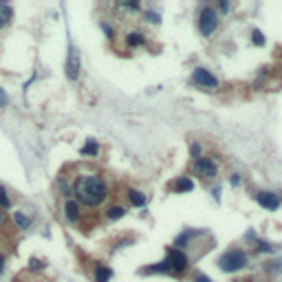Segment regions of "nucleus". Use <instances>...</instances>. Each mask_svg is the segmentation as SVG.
I'll list each match as a JSON object with an SVG mask.
<instances>
[{
  "label": "nucleus",
  "mask_w": 282,
  "mask_h": 282,
  "mask_svg": "<svg viewBox=\"0 0 282 282\" xmlns=\"http://www.w3.org/2000/svg\"><path fill=\"white\" fill-rule=\"evenodd\" d=\"M146 20H148V22H152V25H159V22H161L159 14H154V11H148V14H146Z\"/></svg>",
  "instance_id": "nucleus-23"
},
{
  "label": "nucleus",
  "mask_w": 282,
  "mask_h": 282,
  "mask_svg": "<svg viewBox=\"0 0 282 282\" xmlns=\"http://www.w3.org/2000/svg\"><path fill=\"white\" fill-rule=\"evenodd\" d=\"M201 152H203L201 143H192V148H190V154H192V157L198 159V157H201Z\"/></svg>",
  "instance_id": "nucleus-22"
},
{
  "label": "nucleus",
  "mask_w": 282,
  "mask_h": 282,
  "mask_svg": "<svg viewBox=\"0 0 282 282\" xmlns=\"http://www.w3.org/2000/svg\"><path fill=\"white\" fill-rule=\"evenodd\" d=\"M192 170H194L196 176H201V179H214V176L218 174V165L214 159L209 157H198L194 165H192Z\"/></svg>",
  "instance_id": "nucleus-4"
},
{
  "label": "nucleus",
  "mask_w": 282,
  "mask_h": 282,
  "mask_svg": "<svg viewBox=\"0 0 282 282\" xmlns=\"http://www.w3.org/2000/svg\"><path fill=\"white\" fill-rule=\"evenodd\" d=\"M97 152H99V146L95 139H88L86 146L82 148V154H84V157H97Z\"/></svg>",
  "instance_id": "nucleus-15"
},
{
  "label": "nucleus",
  "mask_w": 282,
  "mask_h": 282,
  "mask_svg": "<svg viewBox=\"0 0 282 282\" xmlns=\"http://www.w3.org/2000/svg\"><path fill=\"white\" fill-rule=\"evenodd\" d=\"M247 264V253L240 251V249H229L227 253H223V256L218 258V267L223 269L225 273H234L242 269Z\"/></svg>",
  "instance_id": "nucleus-2"
},
{
  "label": "nucleus",
  "mask_w": 282,
  "mask_h": 282,
  "mask_svg": "<svg viewBox=\"0 0 282 282\" xmlns=\"http://www.w3.org/2000/svg\"><path fill=\"white\" fill-rule=\"evenodd\" d=\"M128 203L132 207H143L148 203V198H146V194H141L139 190H128Z\"/></svg>",
  "instance_id": "nucleus-11"
},
{
  "label": "nucleus",
  "mask_w": 282,
  "mask_h": 282,
  "mask_svg": "<svg viewBox=\"0 0 282 282\" xmlns=\"http://www.w3.org/2000/svg\"><path fill=\"white\" fill-rule=\"evenodd\" d=\"M73 194L86 207H99L108 198V185L99 174H80L75 179Z\"/></svg>",
  "instance_id": "nucleus-1"
},
{
  "label": "nucleus",
  "mask_w": 282,
  "mask_h": 282,
  "mask_svg": "<svg viewBox=\"0 0 282 282\" xmlns=\"http://www.w3.org/2000/svg\"><path fill=\"white\" fill-rule=\"evenodd\" d=\"M110 278H113V271L106 264H95V282H110Z\"/></svg>",
  "instance_id": "nucleus-12"
},
{
  "label": "nucleus",
  "mask_w": 282,
  "mask_h": 282,
  "mask_svg": "<svg viewBox=\"0 0 282 282\" xmlns=\"http://www.w3.org/2000/svg\"><path fill=\"white\" fill-rule=\"evenodd\" d=\"M192 190H194V181H192L190 176H179V179H176L174 192H181V194H183V192H192Z\"/></svg>",
  "instance_id": "nucleus-10"
},
{
  "label": "nucleus",
  "mask_w": 282,
  "mask_h": 282,
  "mask_svg": "<svg viewBox=\"0 0 282 282\" xmlns=\"http://www.w3.org/2000/svg\"><path fill=\"white\" fill-rule=\"evenodd\" d=\"M102 29H104V31H106V36H108V38H115V31H113V29H110V27H108V25H102Z\"/></svg>",
  "instance_id": "nucleus-27"
},
{
  "label": "nucleus",
  "mask_w": 282,
  "mask_h": 282,
  "mask_svg": "<svg viewBox=\"0 0 282 282\" xmlns=\"http://www.w3.org/2000/svg\"><path fill=\"white\" fill-rule=\"evenodd\" d=\"M66 77L71 82H75L80 77V53L75 47L69 49V60H66Z\"/></svg>",
  "instance_id": "nucleus-6"
},
{
  "label": "nucleus",
  "mask_w": 282,
  "mask_h": 282,
  "mask_svg": "<svg viewBox=\"0 0 282 282\" xmlns=\"http://www.w3.org/2000/svg\"><path fill=\"white\" fill-rule=\"evenodd\" d=\"M216 27H218V16H216V11L205 7V9L201 11V18H198V29H201L203 36H212V33L216 31Z\"/></svg>",
  "instance_id": "nucleus-5"
},
{
  "label": "nucleus",
  "mask_w": 282,
  "mask_h": 282,
  "mask_svg": "<svg viewBox=\"0 0 282 282\" xmlns=\"http://www.w3.org/2000/svg\"><path fill=\"white\" fill-rule=\"evenodd\" d=\"M44 264L38 260V258H31V262H29V269H33V271H38V269H42Z\"/></svg>",
  "instance_id": "nucleus-26"
},
{
  "label": "nucleus",
  "mask_w": 282,
  "mask_h": 282,
  "mask_svg": "<svg viewBox=\"0 0 282 282\" xmlns=\"http://www.w3.org/2000/svg\"><path fill=\"white\" fill-rule=\"evenodd\" d=\"M192 236H194V231H183V234H181L179 238L174 240V249H176V247H183V245H187Z\"/></svg>",
  "instance_id": "nucleus-19"
},
{
  "label": "nucleus",
  "mask_w": 282,
  "mask_h": 282,
  "mask_svg": "<svg viewBox=\"0 0 282 282\" xmlns=\"http://www.w3.org/2000/svg\"><path fill=\"white\" fill-rule=\"evenodd\" d=\"M196 282H212V280H209L207 275H198V278H196Z\"/></svg>",
  "instance_id": "nucleus-31"
},
{
  "label": "nucleus",
  "mask_w": 282,
  "mask_h": 282,
  "mask_svg": "<svg viewBox=\"0 0 282 282\" xmlns=\"http://www.w3.org/2000/svg\"><path fill=\"white\" fill-rule=\"evenodd\" d=\"M256 201H258V205H262L264 209H271V212L280 207V198L275 196L273 192H258Z\"/></svg>",
  "instance_id": "nucleus-8"
},
{
  "label": "nucleus",
  "mask_w": 282,
  "mask_h": 282,
  "mask_svg": "<svg viewBox=\"0 0 282 282\" xmlns=\"http://www.w3.org/2000/svg\"><path fill=\"white\" fill-rule=\"evenodd\" d=\"M64 214H66V218H69L71 223H80V218H82L80 203L73 201V198H69V201H66V205H64Z\"/></svg>",
  "instance_id": "nucleus-9"
},
{
  "label": "nucleus",
  "mask_w": 282,
  "mask_h": 282,
  "mask_svg": "<svg viewBox=\"0 0 282 282\" xmlns=\"http://www.w3.org/2000/svg\"><path fill=\"white\" fill-rule=\"evenodd\" d=\"M240 183V176L238 174H231V185H238Z\"/></svg>",
  "instance_id": "nucleus-28"
},
{
  "label": "nucleus",
  "mask_w": 282,
  "mask_h": 282,
  "mask_svg": "<svg viewBox=\"0 0 282 282\" xmlns=\"http://www.w3.org/2000/svg\"><path fill=\"white\" fill-rule=\"evenodd\" d=\"M256 245H258V251H273L271 245H267V242H260L258 238H256Z\"/></svg>",
  "instance_id": "nucleus-24"
},
{
  "label": "nucleus",
  "mask_w": 282,
  "mask_h": 282,
  "mask_svg": "<svg viewBox=\"0 0 282 282\" xmlns=\"http://www.w3.org/2000/svg\"><path fill=\"white\" fill-rule=\"evenodd\" d=\"M11 18H14V9H11L9 5H3V3H0V27L9 25Z\"/></svg>",
  "instance_id": "nucleus-14"
},
{
  "label": "nucleus",
  "mask_w": 282,
  "mask_h": 282,
  "mask_svg": "<svg viewBox=\"0 0 282 282\" xmlns=\"http://www.w3.org/2000/svg\"><path fill=\"white\" fill-rule=\"evenodd\" d=\"M14 223L18 225V229H27V227H29V225H31V220L27 218L22 212H14Z\"/></svg>",
  "instance_id": "nucleus-16"
},
{
  "label": "nucleus",
  "mask_w": 282,
  "mask_h": 282,
  "mask_svg": "<svg viewBox=\"0 0 282 282\" xmlns=\"http://www.w3.org/2000/svg\"><path fill=\"white\" fill-rule=\"evenodd\" d=\"M141 273H172V271H170L168 260H163V262H157V264H150V267L141 269Z\"/></svg>",
  "instance_id": "nucleus-13"
},
{
  "label": "nucleus",
  "mask_w": 282,
  "mask_h": 282,
  "mask_svg": "<svg viewBox=\"0 0 282 282\" xmlns=\"http://www.w3.org/2000/svg\"><path fill=\"white\" fill-rule=\"evenodd\" d=\"M7 104H9V95L3 91V88H0V108H5Z\"/></svg>",
  "instance_id": "nucleus-25"
},
{
  "label": "nucleus",
  "mask_w": 282,
  "mask_h": 282,
  "mask_svg": "<svg viewBox=\"0 0 282 282\" xmlns=\"http://www.w3.org/2000/svg\"><path fill=\"white\" fill-rule=\"evenodd\" d=\"M165 260H168L170 271L172 273H183V271H187V267H190V258H187L181 249H174V247H170L168 249Z\"/></svg>",
  "instance_id": "nucleus-3"
},
{
  "label": "nucleus",
  "mask_w": 282,
  "mask_h": 282,
  "mask_svg": "<svg viewBox=\"0 0 282 282\" xmlns=\"http://www.w3.org/2000/svg\"><path fill=\"white\" fill-rule=\"evenodd\" d=\"M124 214H126V209L121 207V205H113V207L108 209V214H106V216H108L110 220H119L121 216H124Z\"/></svg>",
  "instance_id": "nucleus-18"
},
{
  "label": "nucleus",
  "mask_w": 282,
  "mask_h": 282,
  "mask_svg": "<svg viewBox=\"0 0 282 282\" xmlns=\"http://www.w3.org/2000/svg\"><path fill=\"white\" fill-rule=\"evenodd\" d=\"M128 44L130 47H141V44H146V38H143V33L135 31V33H130L128 36Z\"/></svg>",
  "instance_id": "nucleus-17"
},
{
  "label": "nucleus",
  "mask_w": 282,
  "mask_h": 282,
  "mask_svg": "<svg viewBox=\"0 0 282 282\" xmlns=\"http://www.w3.org/2000/svg\"><path fill=\"white\" fill-rule=\"evenodd\" d=\"M3 271H5V256L0 253V273H3Z\"/></svg>",
  "instance_id": "nucleus-30"
},
{
  "label": "nucleus",
  "mask_w": 282,
  "mask_h": 282,
  "mask_svg": "<svg viewBox=\"0 0 282 282\" xmlns=\"http://www.w3.org/2000/svg\"><path fill=\"white\" fill-rule=\"evenodd\" d=\"M251 42H253V44H258V47H264V38H262V33H260V31H253V33H251Z\"/></svg>",
  "instance_id": "nucleus-21"
},
{
  "label": "nucleus",
  "mask_w": 282,
  "mask_h": 282,
  "mask_svg": "<svg viewBox=\"0 0 282 282\" xmlns=\"http://www.w3.org/2000/svg\"><path fill=\"white\" fill-rule=\"evenodd\" d=\"M218 9H220V11H223V14H225V11L229 9V5H227V3H218Z\"/></svg>",
  "instance_id": "nucleus-29"
},
{
  "label": "nucleus",
  "mask_w": 282,
  "mask_h": 282,
  "mask_svg": "<svg viewBox=\"0 0 282 282\" xmlns=\"http://www.w3.org/2000/svg\"><path fill=\"white\" fill-rule=\"evenodd\" d=\"M9 205H11V201H9L7 192H5V187L0 185V209H7Z\"/></svg>",
  "instance_id": "nucleus-20"
},
{
  "label": "nucleus",
  "mask_w": 282,
  "mask_h": 282,
  "mask_svg": "<svg viewBox=\"0 0 282 282\" xmlns=\"http://www.w3.org/2000/svg\"><path fill=\"white\" fill-rule=\"evenodd\" d=\"M192 80H194L198 86H203V88H216L218 86V80L205 69H196L194 75H192Z\"/></svg>",
  "instance_id": "nucleus-7"
},
{
  "label": "nucleus",
  "mask_w": 282,
  "mask_h": 282,
  "mask_svg": "<svg viewBox=\"0 0 282 282\" xmlns=\"http://www.w3.org/2000/svg\"><path fill=\"white\" fill-rule=\"evenodd\" d=\"M0 225H3V212H0Z\"/></svg>",
  "instance_id": "nucleus-32"
}]
</instances>
